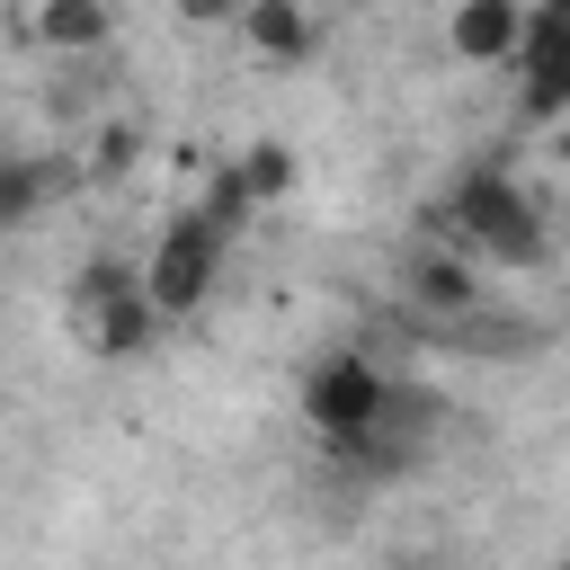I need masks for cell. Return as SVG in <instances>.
<instances>
[{"mask_svg": "<svg viewBox=\"0 0 570 570\" xmlns=\"http://www.w3.org/2000/svg\"><path fill=\"white\" fill-rule=\"evenodd\" d=\"M525 18H534V0H454L445 9V53L481 62V71H508L525 53Z\"/></svg>", "mask_w": 570, "mask_h": 570, "instance_id": "obj_7", "label": "cell"}, {"mask_svg": "<svg viewBox=\"0 0 570 570\" xmlns=\"http://www.w3.org/2000/svg\"><path fill=\"white\" fill-rule=\"evenodd\" d=\"M142 160V134L134 125H98V142H89V178H125Z\"/></svg>", "mask_w": 570, "mask_h": 570, "instance_id": "obj_14", "label": "cell"}, {"mask_svg": "<svg viewBox=\"0 0 570 570\" xmlns=\"http://www.w3.org/2000/svg\"><path fill=\"white\" fill-rule=\"evenodd\" d=\"M517 116L525 125H561L570 116V0H534L525 18V53H517Z\"/></svg>", "mask_w": 570, "mask_h": 570, "instance_id": "obj_4", "label": "cell"}, {"mask_svg": "<svg viewBox=\"0 0 570 570\" xmlns=\"http://www.w3.org/2000/svg\"><path fill=\"white\" fill-rule=\"evenodd\" d=\"M178 9V27H223V18H240L249 0H169Z\"/></svg>", "mask_w": 570, "mask_h": 570, "instance_id": "obj_15", "label": "cell"}, {"mask_svg": "<svg viewBox=\"0 0 570 570\" xmlns=\"http://www.w3.org/2000/svg\"><path fill=\"white\" fill-rule=\"evenodd\" d=\"M383 401H392V374H383L374 356H356V347H330V356L303 374V419H312L321 454H330V445H356V436H374Z\"/></svg>", "mask_w": 570, "mask_h": 570, "instance_id": "obj_3", "label": "cell"}, {"mask_svg": "<svg viewBox=\"0 0 570 570\" xmlns=\"http://www.w3.org/2000/svg\"><path fill=\"white\" fill-rule=\"evenodd\" d=\"M80 178H89V160H80V151H0V232L45 223Z\"/></svg>", "mask_w": 570, "mask_h": 570, "instance_id": "obj_5", "label": "cell"}, {"mask_svg": "<svg viewBox=\"0 0 570 570\" xmlns=\"http://www.w3.org/2000/svg\"><path fill=\"white\" fill-rule=\"evenodd\" d=\"M125 285H142V267H125V258H89L80 276H71V321H89L107 294H125Z\"/></svg>", "mask_w": 570, "mask_h": 570, "instance_id": "obj_13", "label": "cell"}, {"mask_svg": "<svg viewBox=\"0 0 570 570\" xmlns=\"http://www.w3.org/2000/svg\"><path fill=\"white\" fill-rule=\"evenodd\" d=\"M240 178H249V196H258V205H276V196H294L303 160H294V142H285V134H249V151H240Z\"/></svg>", "mask_w": 570, "mask_h": 570, "instance_id": "obj_11", "label": "cell"}, {"mask_svg": "<svg viewBox=\"0 0 570 570\" xmlns=\"http://www.w3.org/2000/svg\"><path fill=\"white\" fill-rule=\"evenodd\" d=\"M27 27H36V45H45V53H71V62H80V53H107L116 9H107V0H36V18H27Z\"/></svg>", "mask_w": 570, "mask_h": 570, "instance_id": "obj_10", "label": "cell"}, {"mask_svg": "<svg viewBox=\"0 0 570 570\" xmlns=\"http://www.w3.org/2000/svg\"><path fill=\"white\" fill-rule=\"evenodd\" d=\"M543 151H552V160H561V169H570V116H561V125H552V142H543Z\"/></svg>", "mask_w": 570, "mask_h": 570, "instance_id": "obj_16", "label": "cell"}, {"mask_svg": "<svg viewBox=\"0 0 570 570\" xmlns=\"http://www.w3.org/2000/svg\"><path fill=\"white\" fill-rule=\"evenodd\" d=\"M196 214H205V223H214L223 240H232V232H240V223L258 214V196H249V178H240V160H232V169H214V187H205V205H196Z\"/></svg>", "mask_w": 570, "mask_h": 570, "instance_id": "obj_12", "label": "cell"}, {"mask_svg": "<svg viewBox=\"0 0 570 570\" xmlns=\"http://www.w3.org/2000/svg\"><path fill=\"white\" fill-rule=\"evenodd\" d=\"M419 570H454V561H419Z\"/></svg>", "mask_w": 570, "mask_h": 570, "instance_id": "obj_17", "label": "cell"}, {"mask_svg": "<svg viewBox=\"0 0 570 570\" xmlns=\"http://www.w3.org/2000/svg\"><path fill=\"white\" fill-rule=\"evenodd\" d=\"M160 330H169V321H160V303H151L142 285L107 294V303H98V312L80 321V338H89V347H98L107 365H134V356H151V347H160Z\"/></svg>", "mask_w": 570, "mask_h": 570, "instance_id": "obj_8", "label": "cell"}, {"mask_svg": "<svg viewBox=\"0 0 570 570\" xmlns=\"http://www.w3.org/2000/svg\"><path fill=\"white\" fill-rule=\"evenodd\" d=\"M428 232L454 240L463 258L499 267V276H534V267L552 258V223H543V205H534L499 160L463 169V178L445 187V205H428Z\"/></svg>", "mask_w": 570, "mask_h": 570, "instance_id": "obj_1", "label": "cell"}, {"mask_svg": "<svg viewBox=\"0 0 570 570\" xmlns=\"http://www.w3.org/2000/svg\"><path fill=\"white\" fill-rule=\"evenodd\" d=\"M552 570H570V552H561V561H552Z\"/></svg>", "mask_w": 570, "mask_h": 570, "instance_id": "obj_18", "label": "cell"}, {"mask_svg": "<svg viewBox=\"0 0 570 570\" xmlns=\"http://www.w3.org/2000/svg\"><path fill=\"white\" fill-rule=\"evenodd\" d=\"M223 249H232V240H223L205 214H169V223H160V240H151V258H142V294L160 303V321H187V312L214 303Z\"/></svg>", "mask_w": 570, "mask_h": 570, "instance_id": "obj_2", "label": "cell"}, {"mask_svg": "<svg viewBox=\"0 0 570 570\" xmlns=\"http://www.w3.org/2000/svg\"><path fill=\"white\" fill-rule=\"evenodd\" d=\"M240 45L276 71H303L321 53V27H312V0H249L240 9Z\"/></svg>", "mask_w": 570, "mask_h": 570, "instance_id": "obj_9", "label": "cell"}, {"mask_svg": "<svg viewBox=\"0 0 570 570\" xmlns=\"http://www.w3.org/2000/svg\"><path fill=\"white\" fill-rule=\"evenodd\" d=\"M481 258H463L454 240H419L410 258H401V294H410V312L419 321H463V312H481V276H472Z\"/></svg>", "mask_w": 570, "mask_h": 570, "instance_id": "obj_6", "label": "cell"}]
</instances>
